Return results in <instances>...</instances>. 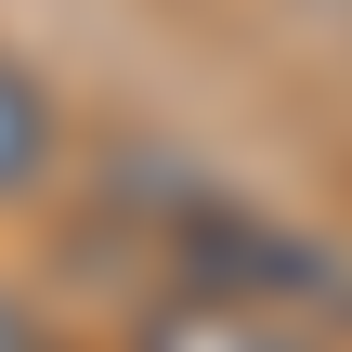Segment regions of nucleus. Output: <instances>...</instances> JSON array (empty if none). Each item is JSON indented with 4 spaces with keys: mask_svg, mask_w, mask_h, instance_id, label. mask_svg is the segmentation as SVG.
<instances>
[{
    "mask_svg": "<svg viewBox=\"0 0 352 352\" xmlns=\"http://www.w3.org/2000/svg\"><path fill=\"white\" fill-rule=\"evenodd\" d=\"M131 352H300L261 300H222V287H196V300H170V314H144V340Z\"/></svg>",
    "mask_w": 352,
    "mask_h": 352,
    "instance_id": "1",
    "label": "nucleus"
},
{
    "mask_svg": "<svg viewBox=\"0 0 352 352\" xmlns=\"http://www.w3.org/2000/svg\"><path fill=\"white\" fill-rule=\"evenodd\" d=\"M39 170H52V91L0 52V196H26Z\"/></svg>",
    "mask_w": 352,
    "mask_h": 352,
    "instance_id": "2",
    "label": "nucleus"
},
{
    "mask_svg": "<svg viewBox=\"0 0 352 352\" xmlns=\"http://www.w3.org/2000/svg\"><path fill=\"white\" fill-rule=\"evenodd\" d=\"M0 352H39V314H26L13 287H0Z\"/></svg>",
    "mask_w": 352,
    "mask_h": 352,
    "instance_id": "3",
    "label": "nucleus"
}]
</instances>
